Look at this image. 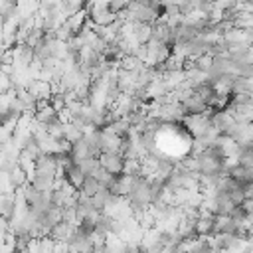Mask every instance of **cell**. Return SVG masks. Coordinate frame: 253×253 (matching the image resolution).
<instances>
[{
    "label": "cell",
    "instance_id": "6da1fadb",
    "mask_svg": "<svg viewBox=\"0 0 253 253\" xmlns=\"http://www.w3.org/2000/svg\"><path fill=\"white\" fill-rule=\"evenodd\" d=\"M152 204V194H150V178L144 176H136L132 190L128 194V206L132 208V211H142L146 206Z\"/></svg>",
    "mask_w": 253,
    "mask_h": 253
},
{
    "label": "cell",
    "instance_id": "7a4b0ae2",
    "mask_svg": "<svg viewBox=\"0 0 253 253\" xmlns=\"http://www.w3.org/2000/svg\"><path fill=\"white\" fill-rule=\"evenodd\" d=\"M99 162H101V166H103L109 174H113V176L125 174V164H126V160H125L123 154H101V156H99Z\"/></svg>",
    "mask_w": 253,
    "mask_h": 253
},
{
    "label": "cell",
    "instance_id": "3957f363",
    "mask_svg": "<svg viewBox=\"0 0 253 253\" xmlns=\"http://www.w3.org/2000/svg\"><path fill=\"white\" fill-rule=\"evenodd\" d=\"M75 231H77V225H73V223H69V221H59V223L53 227V231L49 233V239L55 241V243L67 245Z\"/></svg>",
    "mask_w": 253,
    "mask_h": 253
},
{
    "label": "cell",
    "instance_id": "277c9868",
    "mask_svg": "<svg viewBox=\"0 0 253 253\" xmlns=\"http://www.w3.org/2000/svg\"><path fill=\"white\" fill-rule=\"evenodd\" d=\"M184 113L186 117H198V115H206L208 113V105L200 99V95L194 91V95H190L186 101H182Z\"/></svg>",
    "mask_w": 253,
    "mask_h": 253
},
{
    "label": "cell",
    "instance_id": "5b68a950",
    "mask_svg": "<svg viewBox=\"0 0 253 253\" xmlns=\"http://www.w3.org/2000/svg\"><path fill=\"white\" fill-rule=\"evenodd\" d=\"M63 178H65V180H67L75 190H81V186L85 184V178H87V176L83 174V170H81V168H79V164L75 162V164H71L69 168H65V170H63Z\"/></svg>",
    "mask_w": 253,
    "mask_h": 253
},
{
    "label": "cell",
    "instance_id": "8992f818",
    "mask_svg": "<svg viewBox=\"0 0 253 253\" xmlns=\"http://www.w3.org/2000/svg\"><path fill=\"white\" fill-rule=\"evenodd\" d=\"M101 188H103V186H101L93 176H87V178H85V184L81 186L79 192H81L83 196H87V198H95V196L101 192Z\"/></svg>",
    "mask_w": 253,
    "mask_h": 253
},
{
    "label": "cell",
    "instance_id": "52a82bcc",
    "mask_svg": "<svg viewBox=\"0 0 253 253\" xmlns=\"http://www.w3.org/2000/svg\"><path fill=\"white\" fill-rule=\"evenodd\" d=\"M77 164H79V168L83 170V174H85V176H93V174L101 168V162H99V158H97V156L85 158V160H81V162H77Z\"/></svg>",
    "mask_w": 253,
    "mask_h": 253
},
{
    "label": "cell",
    "instance_id": "ba28073f",
    "mask_svg": "<svg viewBox=\"0 0 253 253\" xmlns=\"http://www.w3.org/2000/svg\"><path fill=\"white\" fill-rule=\"evenodd\" d=\"M249 174H251V176H253V168H251V170H249Z\"/></svg>",
    "mask_w": 253,
    "mask_h": 253
}]
</instances>
